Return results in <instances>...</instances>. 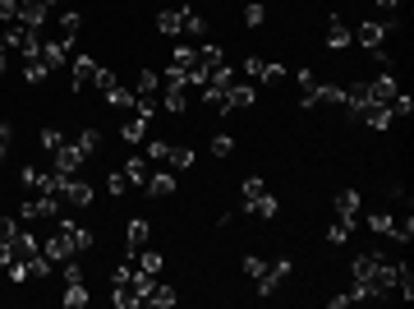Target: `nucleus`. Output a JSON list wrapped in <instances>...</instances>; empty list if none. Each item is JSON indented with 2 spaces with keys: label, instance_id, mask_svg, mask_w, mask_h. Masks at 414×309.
I'll return each mask as SVG.
<instances>
[{
  "label": "nucleus",
  "instance_id": "bb28decb",
  "mask_svg": "<svg viewBox=\"0 0 414 309\" xmlns=\"http://www.w3.org/2000/svg\"><path fill=\"white\" fill-rule=\"evenodd\" d=\"M46 74H51V70H46V65L37 61V56H28V61H23V79L33 83V88H37V83H46Z\"/></svg>",
  "mask_w": 414,
  "mask_h": 309
},
{
  "label": "nucleus",
  "instance_id": "1a4fd4ad",
  "mask_svg": "<svg viewBox=\"0 0 414 309\" xmlns=\"http://www.w3.org/2000/svg\"><path fill=\"white\" fill-rule=\"evenodd\" d=\"M97 70H102V65H97L92 56H74V98H78V93H92Z\"/></svg>",
  "mask_w": 414,
  "mask_h": 309
},
{
  "label": "nucleus",
  "instance_id": "f257e3e1",
  "mask_svg": "<svg viewBox=\"0 0 414 309\" xmlns=\"http://www.w3.org/2000/svg\"><path fill=\"white\" fill-rule=\"evenodd\" d=\"M60 212H65L60 194H33V199H23V208H18V221H55Z\"/></svg>",
  "mask_w": 414,
  "mask_h": 309
},
{
  "label": "nucleus",
  "instance_id": "a211bd4d",
  "mask_svg": "<svg viewBox=\"0 0 414 309\" xmlns=\"http://www.w3.org/2000/svg\"><path fill=\"white\" fill-rule=\"evenodd\" d=\"M120 139H124V143H143V139H147V120L129 111V120L120 125Z\"/></svg>",
  "mask_w": 414,
  "mask_h": 309
},
{
  "label": "nucleus",
  "instance_id": "f3484780",
  "mask_svg": "<svg viewBox=\"0 0 414 309\" xmlns=\"http://www.w3.org/2000/svg\"><path fill=\"white\" fill-rule=\"evenodd\" d=\"M350 42H354V33L341 23V19H331V23H327V51H345Z\"/></svg>",
  "mask_w": 414,
  "mask_h": 309
},
{
  "label": "nucleus",
  "instance_id": "58836bf2",
  "mask_svg": "<svg viewBox=\"0 0 414 309\" xmlns=\"http://www.w3.org/2000/svg\"><path fill=\"white\" fill-rule=\"evenodd\" d=\"M106 189H111V199H120L124 189H129V180H124V171H111V176H106Z\"/></svg>",
  "mask_w": 414,
  "mask_h": 309
},
{
  "label": "nucleus",
  "instance_id": "5701e85b",
  "mask_svg": "<svg viewBox=\"0 0 414 309\" xmlns=\"http://www.w3.org/2000/svg\"><path fill=\"white\" fill-rule=\"evenodd\" d=\"M166 167H171V171H189V167H193V148H175V143H171V152H166Z\"/></svg>",
  "mask_w": 414,
  "mask_h": 309
},
{
  "label": "nucleus",
  "instance_id": "4be33fe9",
  "mask_svg": "<svg viewBox=\"0 0 414 309\" xmlns=\"http://www.w3.org/2000/svg\"><path fill=\"white\" fill-rule=\"evenodd\" d=\"M60 305H65V309H83V305H87V286H83V282H69L65 295H60Z\"/></svg>",
  "mask_w": 414,
  "mask_h": 309
},
{
  "label": "nucleus",
  "instance_id": "412c9836",
  "mask_svg": "<svg viewBox=\"0 0 414 309\" xmlns=\"http://www.w3.org/2000/svg\"><path fill=\"white\" fill-rule=\"evenodd\" d=\"M147 176H152V171H147V157H129V162H124V180H129V185H147Z\"/></svg>",
  "mask_w": 414,
  "mask_h": 309
},
{
  "label": "nucleus",
  "instance_id": "de8ad7c7",
  "mask_svg": "<svg viewBox=\"0 0 414 309\" xmlns=\"http://www.w3.org/2000/svg\"><path fill=\"white\" fill-rule=\"evenodd\" d=\"M18 19V0H0V23H14Z\"/></svg>",
  "mask_w": 414,
  "mask_h": 309
},
{
  "label": "nucleus",
  "instance_id": "6ab92c4d",
  "mask_svg": "<svg viewBox=\"0 0 414 309\" xmlns=\"http://www.w3.org/2000/svg\"><path fill=\"white\" fill-rule=\"evenodd\" d=\"M175 300H180V291H175V286H166V282H156L152 295H147V305H152V309H171Z\"/></svg>",
  "mask_w": 414,
  "mask_h": 309
},
{
  "label": "nucleus",
  "instance_id": "c03bdc74",
  "mask_svg": "<svg viewBox=\"0 0 414 309\" xmlns=\"http://www.w3.org/2000/svg\"><path fill=\"white\" fill-rule=\"evenodd\" d=\"M281 79H285V65H276V61L262 65V83H281Z\"/></svg>",
  "mask_w": 414,
  "mask_h": 309
},
{
  "label": "nucleus",
  "instance_id": "cd10ccee",
  "mask_svg": "<svg viewBox=\"0 0 414 309\" xmlns=\"http://www.w3.org/2000/svg\"><path fill=\"white\" fill-rule=\"evenodd\" d=\"M74 143H78V152H83V157H92V152L102 148V130H83Z\"/></svg>",
  "mask_w": 414,
  "mask_h": 309
},
{
  "label": "nucleus",
  "instance_id": "0eeeda50",
  "mask_svg": "<svg viewBox=\"0 0 414 309\" xmlns=\"http://www.w3.org/2000/svg\"><path fill=\"white\" fill-rule=\"evenodd\" d=\"M65 208H92V199H97V189L87 185V180H78V176H69L65 180Z\"/></svg>",
  "mask_w": 414,
  "mask_h": 309
},
{
  "label": "nucleus",
  "instance_id": "473e14b6",
  "mask_svg": "<svg viewBox=\"0 0 414 309\" xmlns=\"http://www.w3.org/2000/svg\"><path fill=\"white\" fill-rule=\"evenodd\" d=\"M78 28H83V14H78V9H65V14H60V33L78 37Z\"/></svg>",
  "mask_w": 414,
  "mask_h": 309
},
{
  "label": "nucleus",
  "instance_id": "72a5a7b5",
  "mask_svg": "<svg viewBox=\"0 0 414 309\" xmlns=\"http://www.w3.org/2000/svg\"><path fill=\"white\" fill-rule=\"evenodd\" d=\"M262 189H267V185H262L258 176H249V180H244V185H240V199H244V204H253V199H258Z\"/></svg>",
  "mask_w": 414,
  "mask_h": 309
},
{
  "label": "nucleus",
  "instance_id": "c9c22d12",
  "mask_svg": "<svg viewBox=\"0 0 414 309\" xmlns=\"http://www.w3.org/2000/svg\"><path fill=\"white\" fill-rule=\"evenodd\" d=\"M387 236L410 240V236H414V221H410V217H391V231H387Z\"/></svg>",
  "mask_w": 414,
  "mask_h": 309
},
{
  "label": "nucleus",
  "instance_id": "8fccbe9b",
  "mask_svg": "<svg viewBox=\"0 0 414 309\" xmlns=\"http://www.w3.org/2000/svg\"><path fill=\"white\" fill-rule=\"evenodd\" d=\"M5 74H9V56L0 51V79H5Z\"/></svg>",
  "mask_w": 414,
  "mask_h": 309
},
{
  "label": "nucleus",
  "instance_id": "ea45409f",
  "mask_svg": "<svg viewBox=\"0 0 414 309\" xmlns=\"http://www.w3.org/2000/svg\"><path fill=\"white\" fill-rule=\"evenodd\" d=\"M212 152H216V157H230V152H235V139H230V134H216V139H212Z\"/></svg>",
  "mask_w": 414,
  "mask_h": 309
},
{
  "label": "nucleus",
  "instance_id": "a19ab883",
  "mask_svg": "<svg viewBox=\"0 0 414 309\" xmlns=\"http://www.w3.org/2000/svg\"><path fill=\"white\" fill-rule=\"evenodd\" d=\"M92 88H97V93H102V98H106V93H111V88H115V70H97V79H92Z\"/></svg>",
  "mask_w": 414,
  "mask_h": 309
},
{
  "label": "nucleus",
  "instance_id": "4c0bfd02",
  "mask_svg": "<svg viewBox=\"0 0 414 309\" xmlns=\"http://www.w3.org/2000/svg\"><path fill=\"white\" fill-rule=\"evenodd\" d=\"M262 273H267V258H258V254H249V258H244V277H253V282H258Z\"/></svg>",
  "mask_w": 414,
  "mask_h": 309
},
{
  "label": "nucleus",
  "instance_id": "9d476101",
  "mask_svg": "<svg viewBox=\"0 0 414 309\" xmlns=\"http://www.w3.org/2000/svg\"><path fill=\"white\" fill-rule=\"evenodd\" d=\"M258 102V88L253 83H230L225 88V111H244V106H253Z\"/></svg>",
  "mask_w": 414,
  "mask_h": 309
},
{
  "label": "nucleus",
  "instance_id": "2f4dec72",
  "mask_svg": "<svg viewBox=\"0 0 414 309\" xmlns=\"http://www.w3.org/2000/svg\"><path fill=\"white\" fill-rule=\"evenodd\" d=\"M156 88H161V74H156V70H143V74H138L134 93H156Z\"/></svg>",
  "mask_w": 414,
  "mask_h": 309
},
{
  "label": "nucleus",
  "instance_id": "20e7f679",
  "mask_svg": "<svg viewBox=\"0 0 414 309\" xmlns=\"http://www.w3.org/2000/svg\"><path fill=\"white\" fill-rule=\"evenodd\" d=\"M290 273H294L290 258H267V273L258 277V295H276V286H281Z\"/></svg>",
  "mask_w": 414,
  "mask_h": 309
},
{
  "label": "nucleus",
  "instance_id": "c756f323",
  "mask_svg": "<svg viewBox=\"0 0 414 309\" xmlns=\"http://www.w3.org/2000/svg\"><path fill=\"white\" fill-rule=\"evenodd\" d=\"M171 65H180V70H193L198 65V46H175V61Z\"/></svg>",
  "mask_w": 414,
  "mask_h": 309
},
{
  "label": "nucleus",
  "instance_id": "b1692460",
  "mask_svg": "<svg viewBox=\"0 0 414 309\" xmlns=\"http://www.w3.org/2000/svg\"><path fill=\"white\" fill-rule=\"evenodd\" d=\"M156 33L180 37V9H161V14H156Z\"/></svg>",
  "mask_w": 414,
  "mask_h": 309
},
{
  "label": "nucleus",
  "instance_id": "49530a36",
  "mask_svg": "<svg viewBox=\"0 0 414 309\" xmlns=\"http://www.w3.org/2000/svg\"><path fill=\"white\" fill-rule=\"evenodd\" d=\"M9 143H14V125H5V120H0V162H5Z\"/></svg>",
  "mask_w": 414,
  "mask_h": 309
},
{
  "label": "nucleus",
  "instance_id": "37998d69",
  "mask_svg": "<svg viewBox=\"0 0 414 309\" xmlns=\"http://www.w3.org/2000/svg\"><path fill=\"white\" fill-rule=\"evenodd\" d=\"M368 231L387 236V231H391V212H373V217H368Z\"/></svg>",
  "mask_w": 414,
  "mask_h": 309
},
{
  "label": "nucleus",
  "instance_id": "4468645a",
  "mask_svg": "<svg viewBox=\"0 0 414 309\" xmlns=\"http://www.w3.org/2000/svg\"><path fill=\"white\" fill-rule=\"evenodd\" d=\"M161 106L175 111V115H184V111H189V83H180V88H161Z\"/></svg>",
  "mask_w": 414,
  "mask_h": 309
},
{
  "label": "nucleus",
  "instance_id": "09e8293b",
  "mask_svg": "<svg viewBox=\"0 0 414 309\" xmlns=\"http://www.w3.org/2000/svg\"><path fill=\"white\" fill-rule=\"evenodd\" d=\"M262 65H267V61H258V56H244V74H249V79H262Z\"/></svg>",
  "mask_w": 414,
  "mask_h": 309
},
{
  "label": "nucleus",
  "instance_id": "f704fd0d",
  "mask_svg": "<svg viewBox=\"0 0 414 309\" xmlns=\"http://www.w3.org/2000/svg\"><path fill=\"white\" fill-rule=\"evenodd\" d=\"M60 277H65V286L69 282H83V263H78V258H65V263H60Z\"/></svg>",
  "mask_w": 414,
  "mask_h": 309
},
{
  "label": "nucleus",
  "instance_id": "dca6fc26",
  "mask_svg": "<svg viewBox=\"0 0 414 309\" xmlns=\"http://www.w3.org/2000/svg\"><path fill=\"white\" fill-rule=\"evenodd\" d=\"M207 33V19L198 9H180V37H203Z\"/></svg>",
  "mask_w": 414,
  "mask_h": 309
},
{
  "label": "nucleus",
  "instance_id": "ddd939ff",
  "mask_svg": "<svg viewBox=\"0 0 414 309\" xmlns=\"http://www.w3.org/2000/svg\"><path fill=\"white\" fill-rule=\"evenodd\" d=\"M42 254L51 258V263H65V258H74V249H69L65 231H55V236H46V240H42Z\"/></svg>",
  "mask_w": 414,
  "mask_h": 309
},
{
  "label": "nucleus",
  "instance_id": "864d4df0",
  "mask_svg": "<svg viewBox=\"0 0 414 309\" xmlns=\"http://www.w3.org/2000/svg\"><path fill=\"white\" fill-rule=\"evenodd\" d=\"M0 51H5V33H0Z\"/></svg>",
  "mask_w": 414,
  "mask_h": 309
},
{
  "label": "nucleus",
  "instance_id": "2eb2a0df",
  "mask_svg": "<svg viewBox=\"0 0 414 309\" xmlns=\"http://www.w3.org/2000/svg\"><path fill=\"white\" fill-rule=\"evenodd\" d=\"M244 212H253V217H262V221H272L276 212H281V204H276V194H267V189H262L258 199H253V204H244Z\"/></svg>",
  "mask_w": 414,
  "mask_h": 309
},
{
  "label": "nucleus",
  "instance_id": "7c9ffc66",
  "mask_svg": "<svg viewBox=\"0 0 414 309\" xmlns=\"http://www.w3.org/2000/svg\"><path fill=\"white\" fill-rule=\"evenodd\" d=\"M244 23H249V28H262V23H267V5H258V0H253V5H244Z\"/></svg>",
  "mask_w": 414,
  "mask_h": 309
},
{
  "label": "nucleus",
  "instance_id": "aec40b11",
  "mask_svg": "<svg viewBox=\"0 0 414 309\" xmlns=\"http://www.w3.org/2000/svg\"><path fill=\"white\" fill-rule=\"evenodd\" d=\"M134 258V263L138 268H143V273H152V277H161V263H166V258L161 254H156V249H138V254H129Z\"/></svg>",
  "mask_w": 414,
  "mask_h": 309
},
{
  "label": "nucleus",
  "instance_id": "c85d7f7f",
  "mask_svg": "<svg viewBox=\"0 0 414 309\" xmlns=\"http://www.w3.org/2000/svg\"><path fill=\"white\" fill-rule=\"evenodd\" d=\"M37 143H42V152H55V148H60V143H65V134L55 130V125H46V130L37 134Z\"/></svg>",
  "mask_w": 414,
  "mask_h": 309
},
{
  "label": "nucleus",
  "instance_id": "e433bc0d",
  "mask_svg": "<svg viewBox=\"0 0 414 309\" xmlns=\"http://www.w3.org/2000/svg\"><path fill=\"white\" fill-rule=\"evenodd\" d=\"M350 231L354 226H345V221H331V226H327V245H345V240H350Z\"/></svg>",
  "mask_w": 414,
  "mask_h": 309
},
{
  "label": "nucleus",
  "instance_id": "a18cd8bd",
  "mask_svg": "<svg viewBox=\"0 0 414 309\" xmlns=\"http://www.w3.org/2000/svg\"><path fill=\"white\" fill-rule=\"evenodd\" d=\"M166 152H171V143H166V139H152V143H147V157H152V162H166Z\"/></svg>",
  "mask_w": 414,
  "mask_h": 309
},
{
  "label": "nucleus",
  "instance_id": "f8f14e48",
  "mask_svg": "<svg viewBox=\"0 0 414 309\" xmlns=\"http://www.w3.org/2000/svg\"><path fill=\"white\" fill-rule=\"evenodd\" d=\"M147 236H152V226H147L143 217H129V226H124V245H129V254L147 249Z\"/></svg>",
  "mask_w": 414,
  "mask_h": 309
},
{
  "label": "nucleus",
  "instance_id": "7ed1b4c3",
  "mask_svg": "<svg viewBox=\"0 0 414 309\" xmlns=\"http://www.w3.org/2000/svg\"><path fill=\"white\" fill-rule=\"evenodd\" d=\"M396 23H400V19H387V23H373V19H363L359 33H354V42H359L363 51H378V46H387V37L396 33Z\"/></svg>",
  "mask_w": 414,
  "mask_h": 309
},
{
  "label": "nucleus",
  "instance_id": "393cba45",
  "mask_svg": "<svg viewBox=\"0 0 414 309\" xmlns=\"http://www.w3.org/2000/svg\"><path fill=\"white\" fill-rule=\"evenodd\" d=\"M111 305H115V309H138L143 300H138L134 286H115V291H111Z\"/></svg>",
  "mask_w": 414,
  "mask_h": 309
},
{
  "label": "nucleus",
  "instance_id": "f03ea898",
  "mask_svg": "<svg viewBox=\"0 0 414 309\" xmlns=\"http://www.w3.org/2000/svg\"><path fill=\"white\" fill-rule=\"evenodd\" d=\"M69 56H74V37H42V46H37V61H42L46 65V70H65V65H69Z\"/></svg>",
  "mask_w": 414,
  "mask_h": 309
},
{
  "label": "nucleus",
  "instance_id": "79ce46f5",
  "mask_svg": "<svg viewBox=\"0 0 414 309\" xmlns=\"http://www.w3.org/2000/svg\"><path fill=\"white\" fill-rule=\"evenodd\" d=\"M18 226H23V221H14V217H0V245H9V240L18 236Z\"/></svg>",
  "mask_w": 414,
  "mask_h": 309
},
{
  "label": "nucleus",
  "instance_id": "39448f33",
  "mask_svg": "<svg viewBox=\"0 0 414 309\" xmlns=\"http://www.w3.org/2000/svg\"><path fill=\"white\" fill-rule=\"evenodd\" d=\"M359 189H341L336 199H331V212H336V221H345V226H359Z\"/></svg>",
  "mask_w": 414,
  "mask_h": 309
},
{
  "label": "nucleus",
  "instance_id": "423d86ee",
  "mask_svg": "<svg viewBox=\"0 0 414 309\" xmlns=\"http://www.w3.org/2000/svg\"><path fill=\"white\" fill-rule=\"evenodd\" d=\"M51 157H55V171H60V176H78V171H83V162H87L83 152H78V143H69V139L51 152Z\"/></svg>",
  "mask_w": 414,
  "mask_h": 309
},
{
  "label": "nucleus",
  "instance_id": "9b49d317",
  "mask_svg": "<svg viewBox=\"0 0 414 309\" xmlns=\"http://www.w3.org/2000/svg\"><path fill=\"white\" fill-rule=\"evenodd\" d=\"M143 189H147V199H171L175 194V171H152Z\"/></svg>",
  "mask_w": 414,
  "mask_h": 309
},
{
  "label": "nucleus",
  "instance_id": "603ef678",
  "mask_svg": "<svg viewBox=\"0 0 414 309\" xmlns=\"http://www.w3.org/2000/svg\"><path fill=\"white\" fill-rule=\"evenodd\" d=\"M42 5H46V9H55V5H69V0H42Z\"/></svg>",
  "mask_w": 414,
  "mask_h": 309
},
{
  "label": "nucleus",
  "instance_id": "6e6552de",
  "mask_svg": "<svg viewBox=\"0 0 414 309\" xmlns=\"http://www.w3.org/2000/svg\"><path fill=\"white\" fill-rule=\"evenodd\" d=\"M46 19H51V9H46L42 0H18V19H14V23H23V28H33V33H42Z\"/></svg>",
  "mask_w": 414,
  "mask_h": 309
},
{
  "label": "nucleus",
  "instance_id": "a878e982",
  "mask_svg": "<svg viewBox=\"0 0 414 309\" xmlns=\"http://www.w3.org/2000/svg\"><path fill=\"white\" fill-rule=\"evenodd\" d=\"M106 106H115V111H134V93H129V88H120V83H115V88L106 93Z\"/></svg>",
  "mask_w": 414,
  "mask_h": 309
},
{
  "label": "nucleus",
  "instance_id": "3c124183",
  "mask_svg": "<svg viewBox=\"0 0 414 309\" xmlns=\"http://www.w3.org/2000/svg\"><path fill=\"white\" fill-rule=\"evenodd\" d=\"M378 5H382V9H396V5H400V0H378Z\"/></svg>",
  "mask_w": 414,
  "mask_h": 309
}]
</instances>
